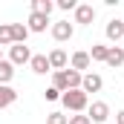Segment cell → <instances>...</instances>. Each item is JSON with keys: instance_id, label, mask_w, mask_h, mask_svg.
Listing matches in <instances>:
<instances>
[{"instance_id": "cell-16", "label": "cell", "mask_w": 124, "mask_h": 124, "mask_svg": "<svg viewBox=\"0 0 124 124\" xmlns=\"http://www.w3.org/2000/svg\"><path fill=\"white\" fill-rule=\"evenodd\" d=\"M107 52H110V46H104V43H93V49H90V61L104 63V61H107Z\"/></svg>"}, {"instance_id": "cell-15", "label": "cell", "mask_w": 124, "mask_h": 124, "mask_svg": "<svg viewBox=\"0 0 124 124\" xmlns=\"http://www.w3.org/2000/svg\"><path fill=\"white\" fill-rule=\"evenodd\" d=\"M12 78H15V66L6 61H0V84H6V87H12Z\"/></svg>"}, {"instance_id": "cell-25", "label": "cell", "mask_w": 124, "mask_h": 124, "mask_svg": "<svg viewBox=\"0 0 124 124\" xmlns=\"http://www.w3.org/2000/svg\"><path fill=\"white\" fill-rule=\"evenodd\" d=\"M0 61H3V52H0Z\"/></svg>"}, {"instance_id": "cell-2", "label": "cell", "mask_w": 124, "mask_h": 124, "mask_svg": "<svg viewBox=\"0 0 124 124\" xmlns=\"http://www.w3.org/2000/svg\"><path fill=\"white\" fill-rule=\"evenodd\" d=\"M32 61V49L26 43H12L9 46V63L12 66H23V63Z\"/></svg>"}, {"instance_id": "cell-12", "label": "cell", "mask_w": 124, "mask_h": 124, "mask_svg": "<svg viewBox=\"0 0 124 124\" xmlns=\"http://www.w3.org/2000/svg\"><path fill=\"white\" fill-rule=\"evenodd\" d=\"M15 101H17V90H15V87H6V84H0V110L12 107Z\"/></svg>"}, {"instance_id": "cell-8", "label": "cell", "mask_w": 124, "mask_h": 124, "mask_svg": "<svg viewBox=\"0 0 124 124\" xmlns=\"http://www.w3.org/2000/svg\"><path fill=\"white\" fill-rule=\"evenodd\" d=\"M49 26V17L46 15H38V12H29V20H26V29L35 32V35H40V32H46Z\"/></svg>"}, {"instance_id": "cell-20", "label": "cell", "mask_w": 124, "mask_h": 124, "mask_svg": "<svg viewBox=\"0 0 124 124\" xmlns=\"http://www.w3.org/2000/svg\"><path fill=\"white\" fill-rule=\"evenodd\" d=\"M46 124H69V116H63V113L55 110V113H49V116H46Z\"/></svg>"}, {"instance_id": "cell-6", "label": "cell", "mask_w": 124, "mask_h": 124, "mask_svg": "<svg viewBox=\"0 0 124 124\" xmlns=\"http://www.w3.org/2000/svg\"><path fill=\"white\" fill-rule=\"evenodd\" d=\"M95 20V9L90 3H78L75 6V23H81V26H90Z\"/></svg>"}, {"instance_id": "cell-13", "label": "cell", "mask_w": 124, "mask_h": 124, "mask_svg": "<svg viewBox=\"0 0 124 124\" xmlns=\"http://www.w3.org/2000/svg\"><path fill=\"white\" fill-rule=\"evenodd\" d=\"M104 63H107V66H124V49H121V46H110Z\"/></svg>"}, {"instance_id": "cell-14", "label": "cell", "mask_w": 124, "mask_h": 124, "mask_svg": "<svg viewBox=\"0 0 124 124\" xmlns=\"http://www.w3.org/2000/svg\"><path fill=\"white\" fill-rule=\"evenodd\" d=\"M9 26H12V43H26V38H29L26 23H9Z\"/></svg>"}, {"instance_id": "cell-11", "label": "cell", "mask_w": 124, "mask_h": 124, "mask_svg": "<svg viewBox=\"0 0 124 124\" xmlns=\"http://www.w3.org/2000/svg\"><path fill=\"white\" fill-rule=\"evenodd\" d=\"M29 69L35 72V75H46V72H52V66H49V58H46V55H32Z\"/></svg>"}, {"instance_id": "cell-4", "label": "cell", "mask_w": 124, "mask_h": 124, "mask_svg": "<svg viewBox=\"0 0 124 124\" xmlns=\"http://www.w3.org/2000/svg\"><path fill=\"white\" fill-rule=\"evenodd\" d=\"M49 29H52V38H55L58 43H63V40H72V35H75V26H72L69 20H58V23H52Z\"/></svg>"}, {"instance_id": "cell-24", "label": "cell", "mask_w": 124, "mask_h": 124, "mask_svg": "<svg viewBox=\"0 0 124 124\" xmlns=\"http://www.w3.org/2000/svg\"><path fill=\"white\" fill-rule=\"evenodd\" d=\"M116 124H124V110H118V113H116Z\"/></svg>"}, {"instance_id": "cell-5", "label": "cell", "mask_w": 124, "mask_h": 124, "mask_svg": "<svg viewBox=\"0 0 124 124\" xmlns=\"http://www.w3.org/2000/svg\"><path fill=\"white\" fill-rule=\"evenodd\" d=\"M101 87H104V78L98 75V72H84V78H81V90L90 95V93H101Z\"/></svg>"}, {"instance_id": "cell-7", "label": "cell", "mask_w": 124, "mask_h": 124, "mask_svg": "<svg viewBox=\"0 0 124 124\" xmlns=\"http://www.w3.org/2000/svg\"><path fill=\"white\" fill-rule=\"evenodd\" d=\"M90 52H84V49H78V52H72V58H69V69H75V72H81L84 75V69H90Z\"/></svg>"}, {"instance_id": "cell-3", "label": "cell", "mask_w": 124, "mask_h": 124, "mask_svg": "<svg viewBox=\"0 0 124 124\" xmlns=\"http://www.w3.org/2000/svg\"><path fill=\"white\" fill-rule=\"evenodd\" d=\"M87 118L93 124H107V118H110V104L107 101H93L87 107Z\"/></svg>"}, {"instance_id": "cell-23", "label": "cell", "mask_w": 124, "mask_h": 124, "mask_svg": "<svg viewBox=\"0 0 124 124\" xmlns=\"http://www.w3.org/2000/svg\"><path fill=\"white\" fill-rule=\"evenodd\" d=\"M43 98H46V101H61V93H58L55 87H49V90L43 93Z\"/></svg>"}, {"instance_id": "cell-26", "label": "cell", "mask_w": 124, "mask_h": 124, "mask_svg": "<svg viewBox=\"0 0 124 124\" xmlns=\"http://www.w3.org/2000/svg\"><path fill=\"white\" fill-rule=\"evenodd\" d=\"M121 49H124V40H121Z\"/></svg>"}, {"instance_id": "cell-21", "label": "cell", "mask_w": 124, "mask_h": 124, "mask_svg": "<svg viewBox=\"0 0 124 124\" xmlns=\"http://www.w3.org/2000/svg\"><path fill=\"white\" fill-rule=\"evenodd\" d=\"M69 124H93L87 118V113H75V116H69Z\"/></svg>"}, {"instance_id": "cell-9", "label": "cell", "mask_w": 124, "mask_h": 124, "mask_svg": "<svg viewBox=\"0 0 124 124\" xmlns=\"http://www.w3.org/2000/svg\"><path fill=\"white\" fill-rule=\"evenodd\" d=\"M104 35H107V40H116V43H121V40H124V20H118V17H113V20L107 23V29H104Z\"/></svg>"}, {"instance_id": "cell-10", "label": "cell", "mask_w": 124, "mask_h": 124, "mask_svg": "<svg viewBox=\"0 0 124 124\" xmlns=\"http://www.w3.org/2000/svg\"><path fill=\"white\" fill-rule=\"evenodd\" d=\"M46 58H49L52 72H61V69H66V66H69V58H66V52H63V49H52Z\"/></svg>"}, {"instance_id": "cell-19", "label": "cell", "mask_w": 124, "mask_h": 124, "mask_svg": "<svg viewBox=\"0 0 124 124\" xmlns=\"http://www.w3.org/2000/svg\"><path fill=\"white\" fill-rule=\"evenodd\" d=\"M3 46H12V26L9 23H0V49Z\"/></svg>"}, {"instance_id": "cell-17", "label": "cell", "mask_w": 124, "mask_h": 124, "mask_svg": "<svg viewBox=\"0 0 124 124\" xmlns=\"http://www.w3.org/2000/svg\"><path fill=\"white\" fill-rule=\"evenodd\" d=\"M52 9H55V3L52 0H32V12H38V15H52Z\"/></svg>"}, {"instance_id": "cell-1", "label": "cell", "mask_w": 124, "mask_h": 124, "mask_svg": "<svg viewBox=\"0 0 124 124\" xmlns=\"http://www.w3.org/2000/svg\"><path fill=\"white\" fill-rule=\"evenodd\" d=\"M61 104L69 110V113H87V107H90V95L84 93V90H69V93L61 95Z\"/></svg>"}, {"instance_id": "cell-22", "label": "cell", "mask_w": 124, "mask_h": 124, "mask_svg": "<svg viewBox=\"0 0 124 124\" xmlns=\"http://www.w3.org/2000/svg\"><path fill=\"white\" fill-rule=\"evenodd\" d=\"M55 6H58V9H63V12H75V6H78V3H75V0H58Z\"/></svg>"}, {"instance_id": "cell-18", "label": "cell", "mask_w": 124, "mask_h": 124, "mask_svg": "<svg viewBox=\"0 0 124 124\" xmlns=\"http://www.w3.org/2000/svg\"><path fill=\"white\" fill-rule=\"evenodd\" d=\"M63 75H66V87L69 90H81V72H75V69H63Z\"/></svg>"}]
</instances>
